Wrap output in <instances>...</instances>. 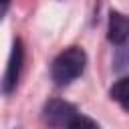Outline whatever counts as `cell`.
<instances>
[{
    "instance_id": "obj_1",
    "label": "cell",
    "mask_w": 129,
    "mask_h": 129,
    "mask_svg": "<svg viewBox=\"0 0 129 129\" xmlns=\"http://www.w3.org/2000/svg\"><path fill=\"white\" fill-rule=\"evenodd\" d=\"M85 64H87V54H85V50L79 48V46H71V48H67L64 52H60V54L54 58V62H52V67H50V77H52V81H54L56 85H60V87H62V85H69V83H73L77 77L83 75Z\"/></svg>"
},
{
    "instance_id": "obj_2",
    "label": "cell",
    "mask_w": 129,
    "mask_h": 129,
    "mask_svg": "<svg viewBox=\"0 0 129 129\" xmlns=\"http://www.w3.org/2000/svg\"><path fill=\"white\" fill-rule=\"evenodd\" d=\"M77 117H79V111L71 103L60 101V99L48 101L42 109V119L52 129H71V125Z\"/></svg>"
},
{
    "instance_id": "obj_3",
    "label": "cell",
    "mask_w": 129,
    "mask_h": 129,
    "mask_svg": "<svg viewBox=\"0 0 129 129\" xmlns=\"http://www.w3.org/2000/svg\"><path fill=\"white\" fill-rule=\"evenodd\" d=\"M22 60H24V46H22V40L16 38L14 44H12V52H10L8 67H6V73H4V81H2V91L6 95L12 93V89L18 83V77H20V71H22Z\"/></svg>"
},
{
    "instance_id": "obj_4",
    "label": "cell",
    "mask_w": 129,
    "mask_h": 129,
    "mask_svg": "<svg viewBox=\"0 0 129 129\" xmlns=\"http://www.w3.org/2000/svg\"><path fill=\"white\" fill-rule=\"evenodd\" d=\"M107 38L113 44H123L129 40V18L123 16L121 12H111L109 16V30H107Z\"/></svg>"
},
{
    "instance_id": "obj_5",
    "label": "cell",
    "mask_w": 129,
    "mask_h": 129,
    "mask_svg": "<svg viewBox=\"0 0 129 129\" xmlns=\"http://www.w3.org/2000/svg\"><path fill=\"white\" fill-rule=\"evenodd\" d=\"M109 95H111V99H113V101H117V103L121 105V109L129 111V77L119 79V81L111 87Z\"/></svg>"
},
{
    "instance_id": "obj_6",
    "label": "cell",
    "mask_w": 129,
    "mask_h": 129,
    "mask_svg": "<svg viewBox=\"0 0 129 129\" xmlns=\"http://www.w3.org/2000/svg\"><path fill=\"white\" fill-rule=\"evenodd\" d=\"M115 69L119 73H129V40L123 42L119 48H117V54H115Z\"/></svg>"
},
{
    "instance_id": "obj_7",
    "label": "cell",
    "mask_w": 129,
    "mask_h": 129,
    "mask_svg": "<svg viewBox=\"0 0 129 129\" xmlns=\"http://www.w3.org/2000/svg\"><path fill=\"white\" fill-rule=\"evenodd\" d=\"M71 129H101V127H99V123H97V121H93L91 117H87V115H81V113H79V117L73 121Z\"/></svg>"
},
{
    "instance_id": "obj_8",
    "label": "cell",
    "mask_w": 129,
    "mask_h": 129,
    "mask_svg": "<svg viewBox=\"0 0 129 129\" xmlns=\"http://www.w3.org/2000/svg\"><path fill=\"white\" fill-rule=\"evenodd\" d=\"M2 2H4V6H2V14H6V10H8V2H10V0H2Z\"/></svg>"
}]
</instances>
